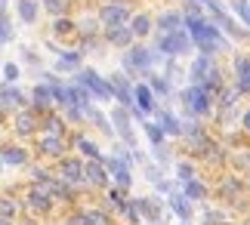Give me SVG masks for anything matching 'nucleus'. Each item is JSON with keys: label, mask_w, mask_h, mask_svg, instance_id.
Instances as JSON below:
<instances>
[{"label": "nucleus", "mask_w": 250, "mask_h": 225, "mask_svg": "<svg viewBox=\"0 0 250 225\" xmlns=\"http://www.w3.org/2000/svg\"><path fill=\"white\" fill-rule=\"evenodd\" d=\"M188 28L195 31V37H198V41H201V43H204L207 50H210V41H216V31H213V28H207L204 22H198V19H191V22H188Z\"/></svg>", "instance_id": "nucleus-1"}, {"label": "nucleus", "mask_w": 250, "mask_h": 225, "mask_svg": "<svg viewBox=\"0 0 250 225\" xmlns=\"http://www.w3.org/2000/svg\"><path fill=\"white\" fill-rule=\"evenodd\" d=\"M186 102H191V111H204L207 108V96H204V90H198V86H191L186 93Z\"/></svg>", "instance_id": "nucleus-3"}, {"label": "nucleus", "mask_w": 250, "mask_h": 225, "mask_svg": "<svg viewBox=\"0 0 250 225\" xmlns=\"http://www.w3.org/2000/svg\"><path fill=\"white\" fill-rule=\"evenodd\" d=\"M90 222H93V225H105V219H102V216H90Z\"/></svg>", "instance_id": "nucleus-10"}, {"label": "nucleus", "mask_w": 250, "mask_h": 225, "mask_svg": "<svg viewBox=\"0 0 250 225\" xmlns=\"http://www.w3.org/2000/svg\"><path fill=\"white\" fill-rule=\"evenodd\" d=\"M81 81H83L86 90H93L96 96H99V99H108V96H111V90H108V86H102V81H99V77H96L93 71H86V74L81 77Z\"/></svg>", "instance_id": "nucleus-2"}, {"label": "nucleus", "mask_w": 250, "mask_h": 225, "mask_svg": "<svg viewBox=\"0 0 250 225\" xmlns=\"http://www.w3.org/2000/svg\"><path fill=\"white\" fill-rule=\"evenodd\" d=\"M136 99H139V105H142V111H151V96H148L146 86H139V90H136Z\"/></svg>", "instance_id": "nucleus-5"}, {"label": "nucleus", "mask_w": 250, "mask_h": 225, "mask_svg": "<svg viewBox=\"0 0 250 225\" xmlns=\"http://www.w3.org/2000/svg\"><path fill=\"white\" fill-rule=\"evenodd\" d=\"M90 176H93L96 182H102V179H105V176H102V170H96V167H90Z\"/></svg>", "instance_id": "nucleus-9"}, {"label": "nucleus", "mask_w": 250, "mask_h": 225, "mask_svg": "<svg viewBox=\"0 0 250 225\" xmlns=\"http://www.w3.org/2000/svg\"><path fill=\"white\" fill-rule=\"evenodd\" d=\"M241 77H244V86L250 90V65H241Z\"/></svg>", "instance_id": "nucleus-8"}, {"label": "nucleus", "mask_w": 250, "mask_h": 225, "mask_svg": "<svg viewBox=\"0 0 250 225\" xmlns=\"http://www.w3.org/2000/svg\"><path fill=\"white\" fill-rule=\"evenodd\" d=\"M161 46H164V50L179 53V50H186V41H182V37H167V41H161Z\"/></svg>", "instance_id": "nucleus-4"}, {"label": "nucleus", "mask_w": 250, "mask_h": 225, "mask_svg": "<svg viewBox=\"0 0 250 225\" xmlns=\"http://www.w3.org/2000/svg\"><path fill=\"white\" fill-rule=\"evenodd\" d=\"M114 90L121 93V99H124V102H130V90L124 86V81H114Z\"/></svg>", "instance_id": "nucleus-6"}, {"label": "nucleus", "mask_w": 250, "mask_h": 225, "mask_svg": "<svg viewBox=\"0 0 250 225\" xmlns=\"http://www.w3.org/2000/svg\"><path fill=\"white\" fill-rule=\"evenodd\" d=\"M173 207H176V213H179V216H188V207H186V201H182V198H176V201H173Z\"/></svg>", "instance_id": "nucleus-7"}]
</instances>
